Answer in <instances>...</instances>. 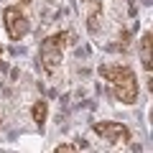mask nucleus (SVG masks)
<instances>
[{
	"instance_id": "1",
	"label": "nucleus",
	"mask_w": 153,
	"mask_h": 153,
	"mask_svg": "<svg viewBox=\"0 0 153 153\" xmlns=\"http://www.w3.org/2000/svg\"><path fill=\"white\" fill-rule=\"evenodd\" d=\"M100 74L112 84V92H115V97L120 100V102L133 105L138 100V79H135V74H133V69L105 64V66H100Z\"/></svg>"
},
{
	"instance_id": "2",
	"label": "nucleus",
	"mask_w": 153,
	"mask_h": 153,
	"mask_svg": "<svg viewBox=\"0 0 153 153\" xmlns=\"http://www.w3.org/2000/svg\"><path fill=\"white\" fill-rule=\"evenodd\" d=\"M69 41V33H59V36H51L41 44V64L44 69L49 71H56V66L61 64V54H64V44Z\"/></svg>"
},
{
	"instance_id": "3",
	"label": "nucleus",
	"mask_w": 153,
	"mask_h": 153,
	"mask_svg": "<svg viewBox=\"0 0 153 153\" xmlns=\"http://www.w3.org/2000/svg\"><path fill=\"white\" fill-rule=\"evenodd\" d=\"M3 21H5V31L10 33L13 41H18V38H23L28 33V18L23 16L18 8H5V13H3Z\"/></svg>"
},
{
	"instance_id": "4",
	"label": "nucleus",
	"mask_w": 153,
	"mask_h": 153,
	"mask_svg": "<svg viewBox=\"0 0 153 153\" xmlns=\"http://www.w3.org/2000/svg\"><path fill=\"white\" fill-rule=\"evenodd\" d=\"M94 133L100 138H105L107 143H125L130 140V130H128L123 123H97Z\"/></svg>"
},
{
	"instance_id": "5",
	"label": "nucleus",
	"mask_w": 153,
	"mask_h": 153,
	"mask_svg": "<svg viewBox=\"0 0 153 153\" xmlns=\"http://www.w3.org/2000/svg\"><path fill=\"white\" fill-rule=\"evenodd\" d=\"M151 44H153L151 33H143V38H140V59H143V66L146 69H151Z\"/></svg>"
},
{
	"instance_id": "6",
	"label": "nucleus",
	"mask_w": 153,
	"mask_h": 153,
	"mask_svg": "<svg viewBox=\"0 0 153 153\" xmlns=\"http://www.w3.org/2000/svg\"><path fill=\"white\" fill-rule=\"evenodd\" d=\"M46 112H49V110H46V102H41V100H38V102L33 105V110H31L36 125H44V123H46Z\"/></svg>"
},
{
	"instance_id": "7",
	"label": "nucleus",
	"mask_w": 153,
	"mask_h": 153,
	"mask_svg": "<svg viewBox=\"0 0 153 153\" xmlns=\"http://www.w3.org/2000/svg\"><path fill=\"white\" fill-rule=\"evenodd\" d=\"M56 151H74V146H69V143H64V146H59Z\"/></svg>"
},
{
	"instance_id": "8",
	"label": "nucleus",
	"mask_w": 153,
	"mask_h": 153,
	"mask_svg": "<svg viewBox=\"0 0 153 153\" xmlns=\"http://www.w3.org/2000/svg\"><path fill=\"white\" fill-rule=\"evenodd\" d=\"M0 54H3V46H0Z\"/></svg>"
}]
</instances>
